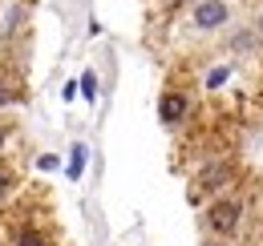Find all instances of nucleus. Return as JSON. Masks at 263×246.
I'll list each match as a JSON object with an SVG mask.
<instances>
[{"label":"nucleus","mask_w":263,"mask_h":246,"mask_svg":"<svg viewBox=\"0 0 263 246\" xmlns=\"http://www.w3.org/2000/svg\"><path fill=\"white\" fill-rule=\"evenodd\" d=\"M206 222H211L219 234H235V226H239V202H215V206L206 210Z\"/></svg>","instance_id":"nucleus-1"},{"label":"nucleus","mask_w":263,"mask_h":246,"mask_svg":"<svg viewBox=\"0 0 263 246\" xmlns=\"http://www.w3.org/2000/svg\"><path fill=\"white\" fill-rule=\"evenodd\" d=\"M223 20H227V0H202L195 8V29H202V32L219 29Z\"/></svg>","instance_id":"nucleus-2"},{"label":"nucleus","mask_w":263,"mask_h":246,"mask_svg":"<svg viewBox=\"0 0 263 246\" xmlns=\"http://www.w3.org/2000/svg\"><path fill=\"white\" fill-rule=\"evenodd\" d=\"M158 113H162V121H166V125H174L182 113H186V101H182L178 93H166V97H162V109H158Z\"/></svg>","instance_id":"nucleus-3"},{"label":"nucleus","mask_w":263,"mask_h":246,"mask_svg":"<svg viewBox=\"0 0 263 246\" xmlns=\"http://www.w3.org/2000/svg\"><path fill=\"white\" fill-rule=\"evenodd\" d=\"M231 178V170L227 166H219V170H215V166H211V170H206V174H202V186H223Z\"/></svg>","instance_id":"nucleus-4"},{"label":"nucleus","mask_w":263,"mask_h":246,"mask_svg":"<svg viewBox=\"0 0 263 246\" xmlns=\"http://www.w3.org/2000/svg\"><path fill=\"white\" fill-rule=\"evenodd\" d=\"M21 246H45V242H41L36 234H25V238H21Z\"/></svg>","instance_id":"nucleus-5"},{"label":"nucleus","mask_w":263,"mask_h":246,"mask_svg":"<svg viewBox=\"0 0 263 246\" xmlns=\"http://www.w3.org/2000/svg\"><path fill=\"white\" fill-rule=\"evenodd\" d=\"M8 182H12V178H8V174H4V170H0V198H4V194H8Z\"/></svg>","instance_id":"nucleus-6"},{"label":"nucleus","mask_w":263,"mask_h":246,"mask_svg":"<svg viewBox=\"0 0 263 246\" xmlns=\"http://www.w3.org/2000/svg\"><path fill=\"white\" fill-rule=\"evenodd\" d=\"M255 32H259V36H263V16H259V25H255Z\"/></svg>","instance_id":"nucleus-7"},{"label":"nucleus","mask_w":263,"mask_h":246,"mask_svg":"<svg viewBox=\"0 0 263 246\" xmlns=\"http://www.w3.org/2000/svg\"><path fill=\"white\" fill-rule=\"evenodd\" d=\"M0 146H4V125H0Z\"/></svg>","instance_id":"nucleus-8"}]
</instances>
